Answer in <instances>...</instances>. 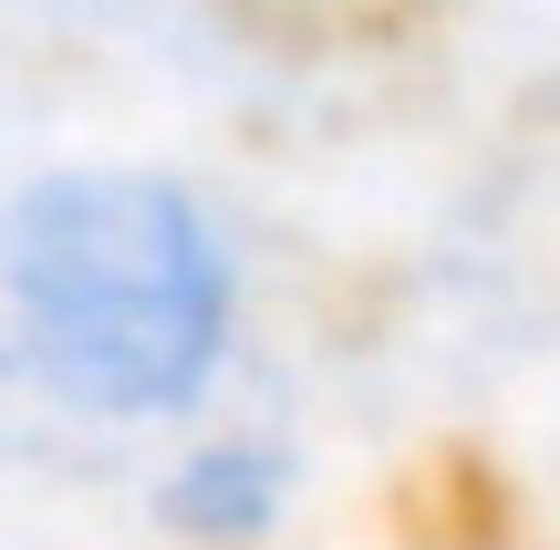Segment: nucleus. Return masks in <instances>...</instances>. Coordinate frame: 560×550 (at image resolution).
<instances>
[{"label":"nucleus","instance_id":"obj_1","mask_svg":"<svg viewBox=\"0 0 560 550\" xmlns=\"http://www.w3.org/2000/svg\"><path fill=\"white\" fill-rule=\"evenodd\" d=\"M249 332V260L177 166H42L0 198V343L42 406L187 436Z\"/></svg>","mask_w":560,"mask_h":550},{"label":"nucleus","instance_id":"obj_2","mask_svg":"<svg viewBox=\"0 0 560 550\" xmlns=\"http://www.w3.org/2000/svg\"><path fill=\"white\" fill-rule=\"evenodd\" d=\"M145 510L177 550H270L301 510V447L270 426H208L198 416L187 436H166Z\"/></svg>","mask_w":560,"mask_h":550}]
</instances>
